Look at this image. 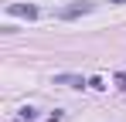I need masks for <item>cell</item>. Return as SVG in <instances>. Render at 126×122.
<instances>
[{
	"mask_svg": "<svg viewBox=\"0 0 126 122\" xmlns=\"http://www.w3.org/2000/svg\"><path fill=\"white\" fill-rule=\"evenodd\" d=\"M116 88H119V92H126V71H119V75H116Z\"/></svg>",
	"mask_w": 126,
	"mask_h": 122,
	"instance_id": "obj_6",
	"label": "cell"
},
{
	"mask_svg": "<svg viewBox=\"0 0 126 122\" xmlns=\"http://www.w3.org/2000/svg\"><path fill=\"white\" fill-rule=\"evenodd\" d=\"M92 10H95V3H89V0H75V3H68V7L58 10V17H62V20H75V17H82V14H92Z\"/></svg>",
	"mask_w": 126,
	"mask_h": 122,
	"instance_id": "obj_1",
	"label": "cell"
},
{
	"mask_svg": "<svg viewBox=\"0 0 126 122\" xmlns=\"http://www.w3.org/2000/svg\"><path fill=\"white\" fill-rule=\"evenodd\" d=\"M89 88H106V81L99 78V75H92V78H89Z\"/></svg>",
	"mask_w": 126,
	"mask_h": 122,
	"instance_id": "obj_5",
	"label": "cell"
},
{
	"mask_svg": "<svg viewBox=\"0 0 126 122\" xmlns=\"http://www.w3.org/2000/svg\"><path fill=\"white\" fill-rule=\"evenodd\" d=\"M7 14H14V17H27V20H34L38 14H41V10H38L34 3H10V7H7Z\"/></svg>",
	"mask_w": 126,
	"mask_h": 122,
	"instance_id": "obj_2",
	"label": "cell"
},
{
	"mask_svg": "<svg viewBox=\"0 0 126 122\" xmlns=\"http://www.w3.org/2000/svg\"><path fill=\"white\" fill-rule=\"evenodd\" d=\"M109 3H126V0H109Z\"/></svg>",
	"mask_w": 126,
	"mask_h": 122,
	"instance_id": "obj_7",
	"label": "cell"
},
{
	"mask_svg": "<svg viewBox=\"0 0 126 122\" xmlns=\"http://www.w3.org/2000/svg\"><path fill=\"white\" fill-rule=\"evenodd\" d=\"M34 119H38V115H34V109H31V105L21 109V122H34Z\"/></svg>",
	"mask_w": 126,
	"mask_h": 122,
	"instance_id": "obj_4",
	"label": "cell"
},
{
	"mask_svg": "<svg viewBox=\"0 0 126 122\" xmlns=\"http://www.w3.org/2000/svg\"><path fill=\"white\" fill-rule=\"evenodd\" d=\"M55 85H68V88H82L89 81H82L79 75H55Z\"/></svg>",
	"mask_w": 126,
	"mask_h": 122,
	"instance_id": "obj_3",
	"label": "cell"
}]
</instances>
